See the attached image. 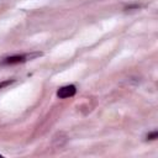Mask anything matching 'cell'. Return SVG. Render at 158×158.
Returning a JSON list of instances; mask_svg holds the SVG:
<instances>
[{
	"label": "cell",
	"instance_id": "obj_1",
	"mask_svg": "<svg viewBox=\"0 0 158 158\" xmlns=\"http://www.w3.org/2000/svg\"><path fill=\"white\" fill-rule=\"evenodd\" d=\"M42 56L41 52H35V53H28V54H16V56H11L7 57L2 60V64H19V63H23L28 59H33L36 57Z\"/></svg>",
	"mask_w": 158,
	"mask_h": 158
},
{
	"label": "cell",
	"instance_id": "obj_2",
	"mask_svg": "<svg viewBox=\"0 0 158 158\" xmlns=\"http://www.w3.org/2000/svg\"><path fill=\"white\" fill-rule=\"evenodd\" d=\"M75 93H77L75 85H65V86H62L60 89H58L57 96H58L59 99H67V98L74 96Z\"/></svg>",
	"mask_w": 158,
	"mask_h": 158
},
{
	"label": "cell",
	"instance_id": "obj_3",
	"mask_svg": "<svg viewBox=\"0 0 158 158\" xmlns=\"http://www.w3.org/2000/svg\"><path fill=\"white\" fill-rule=\"evenodd\" d=\"M14 81H15L14 79H7V80H4V81H0V89H2V88H6L7 85L12 84Z\"/></svg>",
	"mask_w": 158,
	"mask_h": 158
},
{
	"label": "cell",
	"instance_id": "obj_4",
	"mask_svg": "<svg viewBox=\"0 0 158 158\" xmlns=\"http://www.w3.org/2000/svg\"><path fill=\"white\" fill-rule=\"evenodd\" d=\"M157 137H158V132L157 131H153V132L147 135V139H156Z\"/></svg>",
	"mask_w": 158,
	"mask_h": 158
},
{
	"label": "cell",
	"instance_id": "obj_5",
	"mask_svg": "<svg viewBox=\"0 0 158 158\" xmlns=\"http://www.w3.org/2000/svg\"><path fill=\"white\" fill-rule=\"evenodd\" d=\"M1 157H2V156H1V154H0V158H1Z\"/></svg>",
	"mask_w": 158,
	"mask_h": 158
}]
</instances>
